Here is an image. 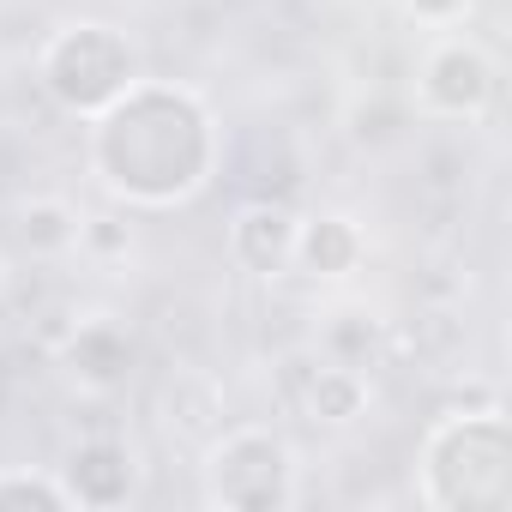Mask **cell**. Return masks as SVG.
I'll use <instances>...</instances> for the list:
<instances>
[{
  "label": "cell",
  "instance_id": "obj_1",
  "mask_svg": "<svg viewBox=\"0 0 512 512\" xmlns=\"http://www.w3.org/2000/svg\"><path fill=\"white\" fill-rule=\"evenodd\" d=\"M91 163L127 205H175L211 181L217 127L181 85L133 79L91 127Z\"/></svg>",
  "mask_w": 512,
  "mask_h": 512
},
{
  "label": "cell",
  "instance_id": "obj_2",
  "mask_svg": "<svg viewBox=\"0 0 512 512\" xmlns=\"http://www.w3.org/2000/svg\"><path fill=\"white\" fill-rule=\"evenodd\" d=\"M422 500L440 512L512 506V428L500 410H458L422 440Z\"/></svg>",
  "mask_w": 512,
  "mask_h": 512
},
{
  "label": "cell",
  "instance_id": "obj_3",
  "mask_svg": "<svg viewBox=\"0 0 512 512\" xmlns=\"http://www.w3.org/2000/svg\"><path fill=\"white\" fill-rule=\"evenodd\" d=\"M139 79V55L115 25H67L43 49V91L67 115H103Z\"/></svg>",
  "mask_w": 512,
  "mask_h": 512
},
{
  "label": "cell",
  "instance_id": "obj_4",
  "mask_svg": "<svg viewBox=\"0 0 512 512\" xmlns=\"http://www.w3.org/2000/svg\"><path fill=\"white\" fill-rule=\"evenodd\" d=\"M205 500L229 512H278L296 500V452L272 428H229L205 452Z\"/></svg>",
  "mask_w": 512,
  "mask_h": 512
},
{
  "label": "cell",
  "instance_id": "obj_5",
  "mask_svg": "<svg viewBox=\"0 0 512 512\" xmlns=\"http://www.w3.org/2000/svg\"><path fill=\"white\" fill-rule=\"evenodd\" d=\"M494 61L476 37H440L428 43L422 67H416V103L440 121H476L488 103H494Z\"/></svg>",
  "mask_w": 512,
  "mask_h": 512
},
{
  "label": "cell",
  "instance_id": "obj_6",
  "mask_svg": "<svg viewBox=\"0 0 512 512\" xmlns=\"http://www.w3.org/2000/svg\"><path fill=\"white\" fill-rule=\"evenodd\" d=\"M61 362H67V374H73L85 392H121L127 374H133V362H139V344H133V332H127L121 320L91 314V320H79L73 338L61 344Z\"/></svg>",
  "mask_w": 512,
  "mask_h": 512
},
{
  "label": "cell",
  "instance_id": "obj_7",
  "mask_svg": "<svg viewBox=\"0 0 512 512\" xmlns=\"http://www.w3.org/2000/svg\"><path fill=\"white\" fill-rule=\"evenodd\" d=\"M133 482H139L133 452H127V440H115V434L79 440V446L67 452V464H61V488H67L73 506H127V500H133Z\"/></svg>",
  "mask_w": 512,
  "mask_h": 512
},
{
  "label": "cell",
  "instance_id": "obj_8",
  "mask_svg": "<svg viewBox=\"0 0 512 512\" xmlns=\"http://www.w3.org/2000/svg\"><path fill=\"white\" fill-rule=\"evenodd\" d=\"M290 398L308 422H326V428H350L362 410H368V374L362 368H344L332 356L320 362H302L296 380H290Z\"/></svg>",
  "mask_w": 512,
  "mask_h": 512
},
{
  "label": "cell",
  "instance_id": "obj_9",
  "mask_svg": "<svg viewBox=\"0 0 512 512\" xmlns=\"http://www.w3.org/2000/svg\"><path fill=\"white\" fill-rule=\"evenodd\" d=\"M296 223H302V217H296L290 205H272V199L247 205V211L229 223V253H235V266L253 272V278L284 272V266L296 260Z\"/></svg>",
  "mask_w": 512,
  "mask_h": 512
},
{
  "label": "cell",
  "instance_id": "obj_10",
  "mask_svg": "<svg viewBox=\"0 0 512 512\" xmlns=\"http://www.w3.org/2000/svg\"><path fill=\"white\" fill-rule=\"evenodd\" d=\"M296 260L308 278H350L362 266V229L338 211L296 223Z\"/></svg>",
  "mask_w": 512,
  "mask_h": 512
},
{
  "label": "cell",
  "instance_id": "obj_11",
  "mask_svg": "<svg viewBox=\"0 0 512 512\" xmlns=\"http://www.w3.org/2000/svg\"><path fill=\"white\" fill-rule=\"evenodd\" d=\"M79 211L67 205V199H31V205H19V241L31 247V253H43V260H49V253H73L79 247Z\"/></svg>",
  "mask_w": 512,
  "mask_h": 512
},
{
  "label": "cell",
  "instance_id": "obj_12",
  "mask_svg": "<svg viewBox=\"0 0 512 512\" xmlns=\"http://www.w3.org/2000/svg\"><path fill=\"white\" fill-rule=\"evenodd\" d=\"M0 506H19V512H67V488L61 476H31V470H0Z\"/></svg>",
  "mask_w": 512,
  "mask_h": 512
},
{
  "label": "cell",
  "instance_id": "obj_13",
  "mask_svg": "<svg viewBox=\"0 0 512 512\" xmlns=\"http://www.w3.org/2000/svg\"><path fill=\"white\" fill-rule=\"evenodd\" d=\"M79 247L127 253V223H115V217H85V223H79Z\"/></svg>",
  "mask_w": 512,
  "mask_h": 512
},
{
  "label": "cell",
  "instance_id": "obj_14",
  "mask_svg": "<svg viewBox=\"0 0 512 512\" xmlns=\"http://www.w3.org/2000/svg\"><path fill=\"white\" fill-rule=\"evenodd\" d=\"M410 13H416L422 25H452V19L464 13V0H410Z\"/></svg>",
  "mask_w": 512,
  "mask_h": 512
}]
</instances>
